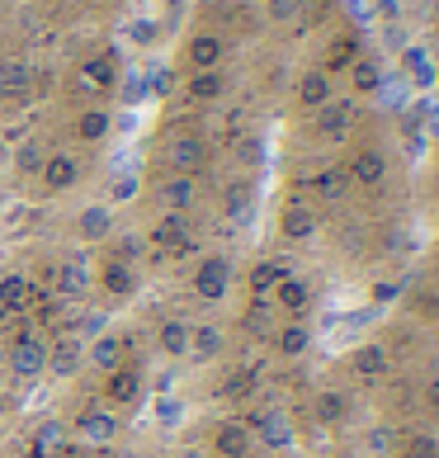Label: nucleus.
<instances>
[{
    "label": "nucleus",
    "instance_id": "obj_40",
    "mask_svg": "<svg viewBox=\"0 0 439 458\" xmlns=\"http://www.w3.org/2000/svg\"><path fill=\"white\" fill-rule=\"evenodd\" d=\"M142 250H147V242H142V236H123V242H118V260L138 265V260H142Z\"/></svg>",
    "mask_w": 439,
    "mask_h": 458
},
{
    "label": "nucleus",
    "instance_id": "obj_36",
    "mask_svg": "<svg viewBox=\"0 0 439 458\" xmlns=\"http://www.w3.org/2000/svg\"><path fill=\"white\" fill-rule=\"evenodd\" d=\"M397 458H439V439L435 435H411L407 445L397 449Z\"/></svg>",
    "mask_w": 439,
    "mask_h": 458
},
{
    "label": "nucleus",
    "instance_id": "obj_46",
    "mask_svg": "<svg viewBox=\"0 0 439 458\" xmlns=\"http://www.w3.org/2000/svg\"><path fill=\"white\" fill-rule=\"evenodd\" d=\"M171 81H175V76H171V72H165V66H161V72L151 76V90H156V95H165V90H171Z\"/></svg>",
    "mask_w": 439,
    "mask_h": 458
},
{
    "label": "nucleus",
    "instance_id": "obj_29",
    "mask_svg": "<svg viewBox=\"0 0 439 458\" xmlns=\"http://www.w3.org/2000/svg\"><path fill=\"white\" fill-rule=\"evenodd\" d=\"M80 90L86 95H99V90H109L114 86V62L109 57H90V62H80Z\"/></svg>",
    "mask_w": 439,
    "mask_h": 458
},
{
    "label": "nucleus",
    "instance_id": "obj_35",
    "mask_svg": "<svg viewBox=\"0 0 439 458\" xmlns=\"http://www.w3.org/2000/svg\"><path fill=\"white\" fill-rule=\"evenodd\" d=\"M76 132H80V138H86V142H99V138H109V114H105V109H86V114L76 118Z\"/></svg>",
    "mask_w": 439,
    "mask_h": 458
},
{
    "label": "nucleus",
    "instance_id": "obj_44",
    "mask_svg": "<svg viewBox=\"0 0 439 458\" xmlns=\"http://www.w3.org/2000/svg\"><path fill=\"white\" fill-rule=\"evenodd\" d=\"M156 416H161V426H175V420H180V406H175L171 397H165V402L156 406Z\"/></svg>",
    "mask_w": 439,
    "mask_h": 458
},
{
    "label": "nucleus",
    "instance_id": "obj_39",
    "mask_svg": "<svg viewBox=\"0 0 439 458\" xmlns=\"http://www.w3.org/2000/svg\"><path fill=\"white\" fill-rule=\"evenodd\" d=\"M354 86H359V90H378L383 86L378 62H354Z\"/></svg>",
    "mask_w": 439,
    "mask_h": 458
},
{
    "label": "nucleus",
    "instance_id": "obj_22",
    "mask_svg": "<svg viewBox=\"0 0 439 458\" xmlns=\"http://www.w3.org/2000/svg\"><path fill=\"white\" fill-rule=\"evenodd\" d=\"M274 302H279V308L289 312L293 321H302V317L312 312V284H308V279H298V275H289V279L274 288Z\"/></svg>",
    "mask_w": 439,
    "mask_h": 458
},
{
    "label": "nucleus",
    "instance_id": "obj_32",
    "mask_svg": "<svg viewBox=\"0 0 439 458\" xmlns=\"http://www.w3.org/2000/svg\"><path fill=\"white\" fill-rule=\"evenodd\" d=\"M312 194L326 199V203H341V199L350 194V175L341 171V165H331V171H322V175L312 180Z\"/></svg>",
    "mask_w": 439,
    "mask_h": 458
},
{
    "label": "nucleus",
    "instance_id": "obj_31",
    "mask_svg": "<svg viewBox=\"0 0 439 458\" xmlns=\"http://www.w3.org/2000/svg\"><path fill=\"white\" fill-rule=\"evenodd\" d=\"M350 411V397L345 393H335V387H326V393H317L312 397V416L322 420V426H335V420H345Z\"/></svg>",
    "mask_w": 439,
    "mask_h": 458
},
{
    "label": "nucleus",
    "instance_id": "obj_17",
    "mask_svg": "<svg viewBox=\"0 0 439 458\" xmlns=\"http://www.w3.org/2000/svg\"><path fill=\"white\" fill-rule=\"evenodd\" d=\"M105 397L114 406H132L142 397V369H132V364H118L114 373H105Z\"/></svg>",
    "mask_w": 439,
    "mask_h": 458
},
{
    "label": "nucleus",
    "instance_id": "obj_25",
    "mask_svg": "<svg viewBox=\"0 0 439 458\" xmlns=\"http://www.w3.org/2000/svg\"><path fill=\"white\" fill-rule=\"evenodd\" d=\"M156 350L171 354V360H184V354H190V321L165 317L161 327H156Z\"/></svg>",
    "mask_w": 439,
    "mask_h": 458
},
{
    "label": "nucleus",
    "instance_id": "obj_27",
    "mask_svg": "<svg viewBox=\"0 0 439 458\" xmlns=\"http://www.w3.org/2000/svg\"><path fill=\"white\" fill-rule=\"evenodd\" d=\"M274 350L283 354V360H298V354L312 350V327L308 321H289V327L274 331Z\"/></svg>",
    "mask_w": 439,
    "mask_h": 458
},
{
    "label": "nucleus",
    "instance_id": "obj_19",
    "mask_svg": "<svg viewBox=\"0 0 439 458\" xmlns=\"http://www.w3.org/2000/svg\"><path fill=\"white\" fill-rule=\"evenodd\" d=\"M29 298H33V279H29V275H20V269L0 275V317L29 312Z\"/></svg>",
    "mask_w": 439,
    "mask_h": 458
},
{
    "label": "nucleus",
    "instance_id": "obj_48",
    "mask_svg": "<svg viewBox=\"0 0 439 458\" xmlns=\"http://www.w3.org/2000/svg\"><path fill=\"white\" fill-rule=\"evenodd\" d=\"M180 458H213L208 449H198V445H190V449H180Z\"/></svg>",
    "mask_w": 439,
    "mask_h": 458
},
{
    "label": "nucleus",
    "instance_id": "obj_1",
    "mask_svg": "<svg viewBox=\"0 0 439 458\" xmlns=\"http://www.w3.org/2000/svg\"><path fill=\"white\" fill-rule=\"evenodd\" d=\"M142 242L156 250L151 260H175V256H184V250H194L190 217H184V213H161L156 223H151V232L142 236Z\"/></svg>",
    "mask_w": 439,
    "mask_h": 458
},
{
    "label": "nucleus",
    "instance_id": "obj_8",
    "mask_svg": "<svg viewBox=\"0 0 439 458\" xmlns=\"http://www.w3.org/2000/svg\"><path fill=\"white\" fill-rule=\"evenodd\" d=\"M354 128V99H326L317 114V138L322 142H345Z\"/></svg>",
    "mask_w": 439,
    "mask_h": 458
},
{
    "label": "nucleus",
    "instance_id": "obj_42",
    "mask_svg": "<svg viewBox=\"0 0 439 458\" xmlns=\"http://www.w3.org/2000/svg\"><path fill=\"white\" fill-rule=\"evenodd\" d=\"M132 194H138V180H132V175H118V180H114V199L128 203Z\"/></svg>",
    "mask_w": 439,
    "mask_h": 458
},
{
    "label": "nucleus",
    "instance_id": "obj_2",
    "mask_svg": "<svg viewBox=\"0 0 439 458\" xmlns=\"http://www.w3.org/2000/svg\"><path fill=\"white\" fill-rule=\"evenodd\" d=\"M66 430H72L86 449H109L114 439L123 435L118 416H114V411H105V406H86V411H76V420H72Z\"/></svg>",
    "mask_w": 439,
    "mask_h": 458
},
{
    "label": "nucleus",
    "instance_id": "obj_14",
    "mask_svg": "<svg viewBox=\"0 0 439 458\" xmlns=\"http://www.w3.org/2000/svg\"><path fill=\"white\" fill-rule=\"evenodd\" d=\"M80 364H86V345H80L76 335H57V341L47 345V373H53V378H72V373H80Z\"/></svg>",
    "mask_w": 439,
    "mask_h": 458
},
{
    "label": "nucleus",
    "instance_id": "obj_15",
    "mask_svg": "<svg viewBox=\"0 0 439 458\" xmlns=\"http://www.w3.org/2000/svg\"><path fill=\"white\" fill-rule=\"evenodd\" d=\"M90 350H86V364L95 369V373H114L118 364H123V354H128V341L118 331H99V335H90Z\"/></svg>",
    "mask_w": 439,
    "mask_h": 458
},
{
    "label": "nucleus",
    "instance_id": "obj_10",
    "mask_svg": "<svg viewBox=\"0 0 439 458\" xmlns=\"http://www.w3.org/2000/svg\"><path fill=\"white\" fill-rule=\"evenodd\" d=\"M283 279H289V260H283V256H269V260H256V265H250L246 288H250V298H256V302H269Z\"/></svg>",
    "mask_w": 439,
    "mask_h": 458
},
{
    "label": "nucleus",
    "instance_id": "obj_47",
    "mask_svg": "<svg viewBox=\"0 0 439 458\" xmlns=\"http://www.w3.org/2000/svg\"><path fill=\"white\" fill-rule=\"evenodd\" d=\"M350 10H354V20H368V14H374V10H368V0H350Z\"/></svg>",
    "mask_w": 439,
    "mask_h": 458
},
{
    "label": "nucleus",
    "instance_id": "obj_41",
    "mask_svg": "<svg viewBox=\"0 0 439 458\" xmlns=\"http://www.w3.org/2000/svg\"><path fill=\"white\" fill-rule=\"evenodd\" d=\"M393 445H397V435H393V430H383V426H378L374 435H368V454H387Z\"/></svg>",
    "mask_w": 439,
    "mask_h": 458
},
{
    "label": "nucleus",
    "instance_id": "obj_38",
    "mask_svg": "<svg viewBox=\"0 0 439 458\" xmlns=\"http://www.w3.org/2000/svg\"><path fill=\"white\" fill-rule=\"evenodd\" d=\"M407 72H411L416 86H430V81H435V66H430V57H426V53H416V47L407 53Z\"/></svg>",
    "mask_w": 439,
    "mask_h": 458
},
{
    "label": "nucleus",
    "instance_id": "obj_43",
    "mask_svg": "<svg viewBox=\"0 0 439 458\" xmlns=\"http://www.w3.org/2000/svg\"><path fill=\"white\" fill-rule=\"evenodd\" d=\"M420 397H426L430 411H439V373H435V378H426V387H420Z\"/></svg>",
    "mask_w": 439,
    "mask_h": 458
},
{
    "label": "nucleus",
    "instance_id": "obj_24",
    "mask_svg": "<svg viewBox=\"0 0 439 458\" xmlns=\"http://www.w3.org/2000/svg\"><path fill=\"white\" fill-rule=\"evenodd\" d=\"M29 90H33L29 62H20V57H5V62H0V99H24Z\"/></svg>",
    "mask_w": 439,
    "mask_h": 458
},
{
    "label": "nucleus",
    "instance_id": "obj_16",
    "mask_svg": "<svg viewBox=\"0 0 439 458\" xmlns=\"http://www.w3.org/2000/svg\"><path fill=\"white\" fill-rule=\"evenodd\" d=\"M350 184H364V190H378V184L387 180V157L378 147H364V151H354V161H350Z\"/></svg>",
    "mask_w": 439,
    "mask_h": 458
},
{
    "label": "nucleus",
    "instance_id": "obj_49",
    "mask_svg": "<svg viewBox=\"0 0 439 458\" xmlns=\"http://www.w3.org/2000/svg\"><path fill=\"white\" fill-rule=\"evenodd\" d=\"M378 10L387 14V20H393V14H397V0H378Z\"/></svg>",
    "mask_w": 439,
    "mask_h": 458
},
{
    "label": "nucleus",
    "instance_id": "obj_6",
    "mask_svg": "<svg viewBox=\"0 0 439 458\" xmlns=\"http://www.w3.org/2000/svg\"><path fill=\"white\" fill-rule=\"evenodd\" d=\"M246 426H250V435H256L265 449H279V454H283V449H293V439H298L289 411H279V406H260V411L250 416Z\"/></svg>",
    "mask_w": 439,
    "mask_h": 458
},
{
    "label": "nucleus",
    "instance_id": "obj_33",
    "mask_svg": "<svg viewBox=\"0 0 439 458\" xmlns=\"http://www.w3.org/2000/svg\"><path fill=\"white\" fill-rule=\"evenodd\" d=\"M298 99H302L308 109H322L326 99H331V81H326V72H308V76H302V81H298Z\"/></svg>",
    "mask_w": 439,
    "mask_h": 458
},
{
    "label": "nucleus",
    "instance_id": "obj_21",
    "mask_svg": "<svg viewBox=\"0 0 439 458\" xmlns=\"http://www.w3.org/2000/svg\"><path fill=\"white\" fill-rule=\"evenodd\" d=\"M76 236L80 242H109L114 236V208L109 203H90V208H80V217H76Z\"/></svg>",
    "mask_w": 439,
    "mask_h": 458
},
{
    "label": "nucleus",
    "instance_id": "obj_7",
    "mask_svg": "<svg viewBox=\"0 0 439 458\" xmlns=\"http://www.w3.org/2000/svg\"><path fill=\"white\" fill-rule=\"evenodd\" d=\"M208 454H217V458H250V454H256V435H250L246 420L227 416V420H217V426H213Z\"/></svg>",
    "mask_w": 439,
    "mask_h": 458
},
{
    "label": "nucleus",
    "instance_id": "obj_13",
    "mask_svg": "<svg viewBox=\"0 0 439 458\" xmlns=\"http://www.w3.org/2000/svg\"><path fill=\"white\" fill-rule=\"evenodd\" d=\"M156 203H161L165 213H190L194 203H198V180H194V175L161 180V184H156Z\"/></svg>",
    "mask_w": 439,
    "mask_h": 458
},
{
    "label": "nucleus",
    "instance_id": "obj_50",
    "mask_svg": "<svg viewBox=\"0 0 439 458\" xmlns=\"http://www.w3.org/2000/svg\"><path fill=\"white\" fill-rule=\"evenodd\" d=\"M95 5H109V0H95Z\"/></svg>",
    "mask_w": 439,
    "mask_h": 458
},
{
    "label": "nucleus",
    "instance_id": "obj_28",
    "mask_svg": "<svg viewBox=\"0 0 439 458\" xmlns=\"http://www.w3.org/2000/svg\"><path fill=\"white\" fill-rule=\"evenodd\" d=\"M190 62H194V72H213V66L223 62V38H217V33H194L190 38Z\"/></svg>",
    "mask_w": 439,
    "mask_h": 458
},
{
    "label": "nucleus",
    "instance_id": "obj_11",
    "mask_svg": "<svg viewBox=\"0 0 439 458\" xmlns=\"http://www.w3.org/2000/svg\"><path fill=\"white\" fill-rule=\"evenodd\" d=\"M350 373L359 383H378V378H387L393 373V354H387V345H378V341H368V345H359L350 354Z\"/></svg>",
    "mask_w": 439,
    "mask_h": 458
},
{
    "label": "nucleus",
    "instance_id": "obj_3",
    "mask_svg": "<svg viewBox=\"0 0 439 458\" xmlns=\"http://www.w3.org/2000/svg\"><path fill=\"white\" fill-rule=\"evenodd\" d=\"M190 293L198 302H223L232 293V265H227V256H198L194 279H190Z\"/></svg>",
    "mask_w": 439,
    "mask_h": 458
},
{
    "label": "nucleus",
    "instance_id": "obj_4",
    "mask_svg": "<svg viewBox=\"0 0 439 458\" xmlns=\"http://www.w3.org/2000/svg\"><path fill=\"white\" fill-rule=\"evenodd\" d=\"M5 364H10V378H43L47 373V345L38 341V331H24L14 335L10 350H5Z\"/></svg>",
    "mask_w": 439,
    "mask_h": 458
},
{
    "label": "nucleus",
    "instance_id": "obj_37",
    "mask_svg": "<svg viewBox=\"0 0 439 458\" xmlns=\"http://www.w3.org/2000/svg\"><path fill=\"white\" fill-rule=\"evenodd\" d=\"M190 95L194 99H217V95H223V76H217V72H194Z\"/></svg>",
    "mask_w": 439,
    "mask_h": 458
},
{
    "label": "nucleus",
    "instance_id": "obj_23",
    "mask_svg": "<svg viewBox=\"0 0 439 458\" xmlns=\"http://www.w3.org/2000/svg\"><path fill=\"white\" fill-rule=\"evenodd\" d=\"M223 350H227L223 327H213V321H204V327H190V354H194L198 364H213Z\"/></svg>",
    "mask_w": 439,
    "mask_h": 458
},
{
    "label": "nucleus",
    "instance_id": "obj_9",
    "mask_svg": "<svg viewBox=\"0 0 439 458\" xmlns=\"http://www.w3.org/2000/svg\"><path fill=\"white\" fill-rule=\"evenodd\" d=\"M165 161L175 165V175H198L204 171V161H208V147L198 132H180V138L165 147Z\"/></svg>",
    "mask_w": 439,
    "mask_h": 458
},
{
    "label": "nucleus",
    "instance_id": "obj_5",
    "mask_svg": "<svg viewBox=\"0 0 439 458\" xmlns=\"http://www.w3.org/2000/svg\"><path fill=\"white\" fill-rule=\"evenodd\" d=\"M95 288V269H90V260L86 256H66L57 269H53V293L62 298V302H86V293Z\"/></svg>",
    "mask_w": 439,
    "mask_h": 458
},
{
    "label": "nucleus",
    "instance_id": "obj_30",
    "mask_svg": "<svg viewBox=\"0 0 439 458\" xmlns=\"http://www.w3.org/2000/svg\"><path fill=\"white\" fill-rule=\"evenodd\" d=\"M223 213H227V223H236V227H246V223H250V213H256V199H250L246 184H227Z\"/></svg>",
    "mask_w": 439,
    "mask_h": 458
},
{
    "label": "nucleus",
    "instance_id": "obj_26",
    "mask_svg": "<svg viewBox=\"0 0 439 458\" xmlns=\"http://www.w3.org/2000/svg\"><path fill=\"white\" fill-rule=\"evenodd\" d=\"M66 449H72V430H66V420H43V426L33 430V454L57 458Z\"/></svg>",
    "mask_w": 439,
    "mask_h": 458
},
{
    "label": "nucleus",
    "instance_id": "obj_34",
    "mask_svg": "<svg viewBox=\"0 0 439 458\" xmlns=\"http://www.w3.org/2000/svg\"><path fill=\"white\" fill-rule=\"evenodd\" d=\"M250 393H256V369H232L223 378V397L227 402H246Z\"/></svg>",
    "mask_w": 439,
    "mask_h": 458
},
{
    "label": "nucleus",
    "instance_id": "obj_20",
    "mask_svg": "<svg viewBox=\"0 0 439 458\" xmlns=\"http://www.w3.org/2000/svg\"><path fill=\"white\" fill-rule=\"evenodd\" d=\"M99 288H105L109 298H132V293H138V265L109 256L105 269H99Z\"/></svg>",
    "mask_w": 439,
    "mask_h": 458
},
{
    "label": "nucleus",
    "instance_id": "obj_12",
    "mask_svg": "<svg viewBox=\"0 0 439 458\" xmlns=\"http://www.w3.org/2000/svg\"><path fill=\"white\" fill-rule=\"evenodd\" d=\"M38 180H43L47 194H66L80 180V165H76V157H66V151H53V157H43Z\"/></svg>",
    "mask_w": 439,
    "mask_h": 458
},
{
    "label": "nucleus",
    "instance_id": "obj_45",
    "mask_svg": "<svg viewBox=\"0 0 439 458\" xmlns=\"http://www.w3.org/2000/svg\"><path fill=\"white\" fill-rule=\"evenodd\" d=\"M293 5H298V0H269V14H274V20H289Z\"/></svg>",
    "mask_w": 439,
    "mask_h": 458
},
{
    "label": "nucleus",
    "instance_id": "obj_18",
    "mask_svg": "<svg viewBox=\"0 0 439 458\" xmlns=\"http://www.w3.org/2000/svg\"><path fill=\"white\" fill-rule=\"evenodd\" d=\"M279 232L289 236V242H312V236H317V213H312V203H302V199H289V203H283Z\"/></svg>",
    "mask_w": 439,
    "mask_h": 458
}]
</instances>
